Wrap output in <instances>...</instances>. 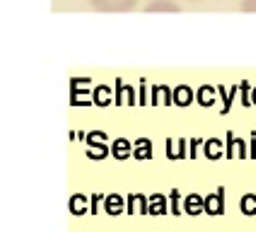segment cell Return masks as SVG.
I'll list each match as a JSON object with an SVG mask.
<instances>
[{"mask_svg":"<svg viewBox=\"0 0 256 232\" xmlns=\"http://www.w3.org/2000/svg\"><path fill=\"white\" fill-rule=\"evenodd\" d=\"M90 2L100 12H128L136 8L138 0H90Z\"/></svg>","mask_w":256,"mask_h":232,"instance_id":"cell-1","label":"cell"},{"mask_svg":"<svg viewBox=\"0 0 256 232\" xmlns=\"http://www.w3.org/2000/svg\"><path fill=\"white\" fill-rule=\"evenodd\" d=\"M145 12H179V5H174L172 0H155L145 8Z\"/></svg>","mask_w":256,"mask_h":232,"instance_id":"cell-2","label":"cell"},{"mask_svg":"<svg viewBox=\"0 0 256 232\" xmlns=\"http://www.w3.org/2000/svg\"><path fill=\"white\" fill-rule=\"evenodd\" d=\"M242 12H256V0H242Z\"/></svg>","mask_w":256,"mask_h":232,"instance_id":"cell-3","label":"cell"}]
</instances>
